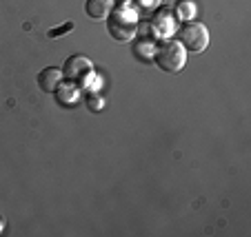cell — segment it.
Instances as JSON below:
<instances>
[{
	"mask_svg": "<svg viewBox=\"0 0 251 237\" xmlns=\"http://www.w3.org/2000/svg\"><path fill=\"white\" fill-rule=\"evenodd\" d=\"M153 62L158 65V69L167 73H180L187 62V51L178 40H165L153 51Z\"/></svg>",
	"mask_w": 251,
	"mask_h": 237,
	"instance_id": "6da1fadb",
	"label": "cell"
},
{
	"mask_svg": "<svg viewBox=\"0 0 251 237\" xmlns=\"http://www.w3.org/2000/svg\"><path fill=\"white\" fill-rule=\"evenodd\" d=\"M178 43L185 47V51L189 53H202L209 44V31L202 22H185L178 29Z\"/></svg>",
	"mask_w": 251,
	"mask_h": 237,
	"instance_id": "7a4b0ae2",
	"label": "cell"
},
{
	"mask_svg": "<svg viewBox=\"0 0 251 237\" xmlns=\"http://www.w3.org/2000/svg\"><path fill=\"white\" fill-rule=\"evenodd\" d=\"M136 29H138V22H136V16L127 9H116L109 14V20H107V31L114 40L118 43H127L136 36Z\"/></svg>",
	"mask_w": 251,
	"mask_h": 237,
	"instance_id": "3957f363",
	"label": "cell"
},
{
	"mask_svg": "<svg viewBox=\"0 0 251 237\" xmlns=\"http://www.w3.org/2000/svg\"><path fill=\"white\" fill-rule=\"evenodd\" d=\"M91 71H94V66L85 56H71L67 58L65 66H62V78L71 82H82Z\"/></svg>",
	"mask_w": 251,
	"mask_h": 237,
	"instance_id": "277c9868",
	"label": "cell"
},
{
	"mask_svg": "<svg viewBox=\"0 0 251 237\" xmlns=\"http://www.w3.org/2000/svg\"><path fill=\"white\" fill-rule=\"evenodd\" d=\"M53 95H56V102L60 107H71V105H76L78 98H80V91H78L76 82H60V85L56 86V91H53Z\"/></svg>",
	"mask_w": 251,
	"mask_h": 237,
	"instance_id": "5b68a950",
	"label": "cell"
},
{
	"mask_svg": "<svg viewBox=\"0 0 251 237\" xmlns=\"http://www.w3.org/2000/svg\"><path fill=\"white\" fill-rule=\"evenodd\" d=\"M60 82H62V69H58V66H47V69H43L38 73V86L45 93H53Z\"/></svg>",
	"mask_w": 251,
	"mask_h": 237,
	"instance_id": "8992f818",
	"label": "cell"
},
{
	"mask_svg": "<svg viewBox=\"0 0 251 237\" xmlns=\"http://www.w3.org/2000/svg\"><path fill=\"white\" fill-rule=\"evenodd\" d=\"M114 9V0H87L85 11L91 20H104Z\"/></svg>",
	"mask_w": 251,
	"mask_h": 237,
	"instance_id": "52a82bcc",
	"label": "cell"
},
{
	"mask_svg": "<svg viewBox=\"0 0 251 237\" xmlns=\"http://www.w3.org/2000/svg\"><path fill=\"white\" fill-rule=\"evenodd\" d=\"M174 14L178 20H182V22H189L191 18L196 16V2L194 0H178L174 7Z\"/></svg>",
	"mask_w": 251,
	"mask_h": 237,
	"instance_id": "ba28073f",
	"label": "cell"
},
{
	"mask_svg": "<svg viewBox=\"0 0 251 237\" xmlns=\"http://www.w3.org/2000/svg\"><path fill=\"white\" fill-rule=\"evenodd\" d=\"M153 29H156L158 36H167V33L174 31V18L169 16V11H158L156 18H153Z\"/></svg>",
	"mask_w": 251,
	"mask_h": 237,
	"instance_id": "9c48e42d",
	"label": "cell"
},
{
	"mask_svg": "<svg viewBox=\"0 0 251 237\" xmlns=\"http://www.w3.org/2000/svg\"><path fill=\"white\" fill-rule=\"evenodd\" d=\"M136 2L142 7V9H156L162 0H136Z\"/></svg>",
	"mask_w": 251,
	"mask_h": 237,
	"instance_id": "30bf717a",
	"label": "cell"
},
{
	"mask_svg": "<svg viewBox=\"0 0 251 237\" xmlns=\"http://www.w3.org/2000/svg\"><path fill=\"white\" fill-rule=\"evenodd\" d=\"M71 27H74V24H65V27H60V29H51V31H49V36H51V38H58L62 31H69Z\"/></svg>",
	"mask_w": 251,
	"mask_h": 237,
	"instance_id": "8fae6325",
	"label": "cell"
},
{
	"mask_svg": "<svg viewBox=\"0 0 251 237\" xmlns=\"http://www.w3.org/2000/svg\"><path fill=\"white\" fill-rule=\"evenodd\" d=\"M2 226H5V222H2V217H0V233H2Z\"/></svg>",
	"mask_w": 251,
	"mask_h": 237,
	"instance_id": "7c38bea8",
	"label": "cell"
},
{
	"mask_svg": "<svg viewBox=\"0 0 251 237\" xmlns=\"http://www.w3.org/2000/svg\"><path fill=\"white\" fill-rule=\"evenodd\" d=\"M118 2H127V0H118Z\"/></svg>",
	"mask_w": 251,
	"mask_h": 237,
	"instance_id": "4fadbf2b",
	"label": "cell"
}]
</instances>
